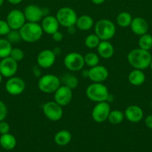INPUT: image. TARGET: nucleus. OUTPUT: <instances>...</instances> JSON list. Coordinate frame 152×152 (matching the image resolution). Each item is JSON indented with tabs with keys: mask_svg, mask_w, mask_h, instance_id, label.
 Returning <instances> with one entry per match:
<instances>
[{
	"mask_svg": "<svg viewBox=\"0 0 152 152\" xmlns=\"http://www.w3.org/2000/svg\"><path fill=\"white\" fill-rule=\"evenodd\" d=\"M129 65L134 69L145 70L150 66L152 56L149 50L138 48L131 50L127 56Z\"/></svg>",
	"mask_w": 152,
	"mask_h": 152,
	"instance_id": "1",
	"label": "nucleus"
},
{
	"mask_svg": "<svg viewBox=\"0 0 152 152\" xmlns=\"http://www.w3.org/2000/svg\"><path fill=\"white\" fill-rule=\"evenodd\" d=\"M19 31L22 41L28 43H34L39 41L44 33L40 24L28 22H27Z\"/></svg>",
	"mask_w": 152,
	"mask_h": 152,
	"instance_id": "2",
	"label": "nucleus"
},
{
	"mask_svg": "<svg viewBox=\"0 0 152 152\" xmlns=\"http://www.w3.org/2000/svg\"><path fill=\"white\" fill-rule=\"evenodd\" d=\"M86 96L94 102H105L108 99L110 92L103 83H92L86 89Z\"/></svg>",
	"mask_w": 152,
	"mask_h": 152,
	"instance_id": "3",
	"label": "nucleus"
},
{
	"mask_svg": "<svg viewBox=\"0 0 152 152\" xmlns=\"http://www.w3.org/2000/svg\"><path fill=\"white\" fill-rule=\"evenodd\" d=\"M95 34L101 40L109 41L113 38L116 32L115 24L110 19H102L96 22L94 25Z\"/></svg>",
	"mask_w": 152,
	"mask_h": 152,
	"instance_id": "4",
	"label": "nucleus"
},
{
	"mask_svg": "<svg viewBox=\"0 0 152 152\" xmlns=\"http://www.w3.org/2000/svg\"><path fill=\"white\" fill-rule=\"evenodd\" d=\"M61 86V79L52 74L41 76L37 83L39 90L45 94H54Z\"/></svg>",
	"mask_w": 152,
	"mask_h": 152,
	"instance_id": "5",
	"label": "nucleus"
},
{
	"mask_svg": "<svg viewBox=\"0 0 152 152\" xmlns=\"http://www.w3.org/2000/svg\"><path fill=\"white\" fill-rule=\"evenodd\" d=\"M55 16L60 25L66 28L75 26L78 17L75 10L69 7H63L60 8L57 11Z\"/></svg>",
	"mask_w": 152,
	"mask_h": 152,
	"instance_id": "6",
	"label": "nucleus"
},
{
	"mask_svg": "<svg viewBox=\"0 0 152 152\" xmlns=\"http://www.w3.org/2000/svg\"><path fill=\"white\" fill-rule=\"evenodd\" d=\"M64 66L72 72L81 71L85 65L83 56L78 52H71L66 55L63 59Z\"/></svg>",
	"mask_w": 152,
	"mask_h": 152,
	"instance_id": "7",
	"label": "nucleus"
},
{
	"mask_svg": "<svg viewBox=\"0 0 152 152\" xmlns=\"http://www.w3.org/2000/svg\"><path fill=\"white\" fill-rule=\"evenodd\" d=\"M43 112L45 117L51 121H59L63 116V107L55 100L46 102L43 106Z\"/></svg>",
	"mask_w": 152,
	"mask_h": 152,
	"instance_id": "8",
	"label": "nucleus"
},
{
	"mask_svg": "<svg viewBox=\"0 0 152 152\" xmlns=\"http://www.w3.org/2000/svg\"><path fill=\"white\" fill-rule=\"evenodd\" d=\"M110 111L111 108L108 102L105 101V102H97L96 105L92 108L91 113L92 120L98 123H104L108 119Z\"/></svg>",
	"mask_w": 152,
	"mask_h": 152,
	"instance_id": "9",
	"label": "nucleus"
},
{
	"mask_svg": "<svg viewBox=\"0 0 152 152\" xmlns=\"http://www.w3.org/2000/svg\"><path fill=\"white\" fill-rule=\"evenodd\" d=\"M6 91L12 96H18L22 94L25 89V83L22 78L19 77H10L5 83Z\"/></svg>",
	"mask_w": 152,
	"mask_h": 152,
	"instance_id": "10",
	"label": "nucleus"
},
{
	"mask_svg": "<svg viewBox=\"0 0 152 152\" xmlns=\"http://www.w3.org/2000/svg\"><path fill=\"white\" fill-rule=\"evenodd\" d=\"M6 21L11 30H19L27 22L23 11L19 9L10 10L7 13Z\"/></svg>",
	"mask_w": 152,
	"mask_h": 152,
	"instance_id": "11",
	"label": "nucleus"
},
{
	"mask_svg": "<svg viewBox=\"0 0 152 152\" xmlns=\"http://www.w3.org/2000/svg\"><path fill=\"white\" fill-rule=\"evenodd\" d=\"M18 71V62L10 56L3 58L0 61V73L3 77L10 78L16 75Z\"/></svg>",
	"mask_w": 152,
	"mask_h": 152,
	"instance_id": "12",
	"label": "nucleus"
},
{
	"mask_svg": "<svg viewBox=\"0 0 152 152\" xmlns=\"http://www.w3.org/2000/svg\"><path fill=\"white\" fill-rule=\"evenodd\" d=\"M72 96V90L63 85H61L58 90L54 93V99L57 103L62 107L68 105L71 102Z\"/></svg>",
	"mask_w": 152,
	"mask_h": 152,
	"instance_id": "13",
	"label": "nucleus"
},
{
	"mask_svg": "<svg viewBox=\"0 0 152 152\" xmlns=\"http://www.w3.org/2000/svg\"><path fill=\"white\" fill-rule=\"evenodd\" d=\"M56 60V55L50 49H44L37 56V64L41 68L46 69L53 66Z\"/></svg>",
	"mask_w": 152,
	"mask_h": 152,
	"instance_id": "14",
	"label": "nucleus"
},
{
	"mask_svg": "<svg viewBox=\"0 0 152 152\" xmlns=\"http://www.w3.org/2000/svg\"><path fill=\"white\" fill-rule=\"evenodd\" d=\"M109 77V71L104 65H98L88 70V78L92 83H104Z\"/></svg>",
	"mask_w": 152,
	"mask_h": 152,
	"instance_id": "15",
	"label": "nucleus"
},
{
	"mask_svg": "<svg viewBox=\"0 0 152 152\" xmlns=\"http://www.w3.org/2000/svg\"><path fill=\"white\" fill-rule=\"evenodd\" d=\"M24 15L25 19L28 22L39 23L43 19V9L37 4H28L24 8Z\"/></svg>",
	"mask_w": 152,
	"mask_h": 152,
	"instance_id": "16",
	"label": "nucleus"
},
{
	"mask_svg": "<svg viewBox=\"0 0 152 152\" xmlns=\"http://www.w3.org/2000/svg\"><path fill=\"white\" fill-rule=\"evenodd\" d=\"M40 25L43 28V32L46 33L49 35H52L54 33L59 31L60 24L55 16L48 15V16L43 17Z\"/></svg>",
	"mask_w": 152,
	"mask_h": 152,
	"instance_id": "17",
	"label": "nucleus"
},
{
	"mask_svg": "<svg viewBox=\"0 0 152 152\" xmlns=\"http://www.w3.org/2000/svg\"><path fill=\"white\" fill-rule=\"evenodd\" d=\"M124 114H125V118L133 123H139L144 117L143 110L139 105H131L127 107Z\"/></svg>",
	"mask_w": 152,
	"mask_h": 152,
	"instance_id": "18",
	"label": "nucleus"
},
{
	"mask_svg": "<svg viewBox=\"0 0 152 152\" xmlns=\"http://www.w3.org/2000/svg\"><path fill=\"white\" fill-rule=\"evenodd\" d=\"M130 27L132 32L139 37L143 34H147L149 29V25L147 21L139 16L133 18Z\"/></svg>",
	"mask_w": 152,
	"mask_h": 152,
	"instance_id": "19",
	"label": "nucleus"
},
{
	"mask_svg": "<svg viewBox=\"0 0 152 152\" xmlns=\"http://www.w3.org/2000/svg\"><path fill=\"white\" fill-rule=\"evenodd\" d=\"M96 49L98 56L103 59H108L114 54V47L107 40H101Z\"/></svg>",
	"mask_w": 152,
	"mask_h": 152,
	"instance_id": "20",
	"label": "nucleus"
},
{
	"mask_svg": "<svg viewBox=\"0 0 152 152\" xmlns=\"http://www.w3.org/2000/svg\"><path fill=\"white\" fill-rule=\"evenodd\" d=\"M145 74L142 70L134 69L129 73L128 80L130 84L134 86H140L145 82Z\"/></svg>",
	"mask_w": 152,
	"mask_h": 152,
	"instance_id": "21",
	"label": "nucleus"
},
{
	"mask_svg": "<svg viewBox=\"0 0 152 152\" xmlns=\"http://www.w3.org/2000/svg\"><path fill=\"white\" fill-rule=\"evenodd\" d=\"M94 20L89 15H82L77 17L75 27L80 31H87L94 27Z\"/></svg>",
	"mask_w": 152,
	"mask_h": 152,
	"instance_id": "22",
	"label": "nucleus"
},
{
	"mask_svg": "<svg viewBox=\"0 0 152 152\" xmlns=\"http://www.w3.org/2000/svg\"><path fill=\"white\" fill-rule=\"evenodd\" d=\"M54 140L58 145L65 146L71 142L72 134L69 131L61 130L55 134Z\"/></svg>",
	"mask_w": 152,
	"mask_h": 152,
	"instance_id": "23",
	"label": "nucleus"
},
{
	"mask_svg": "<svg viewBox=\"0 0 152 152\" xmlns=\"http://www.w3.org/2000/svg\"><path fill=\"white\" fill-rule=\"evenodd\" d=\"M0 145L5 150H12L16 147V139L10 133L1 134L0 137Z\"/></svg>",
	"mask_w": 152,
	"mask_h": 152,
	"instance_id": "24",
	"label": "nucleus"
},
{
	"mask_svg": "<svg viewBox=\"0 0 152 152\" xmlns=\"http://www.w3.org/2000/svg\"><path fill=\"white\" fill-rule=\"evenodd\" d=\"M61 85L69 88L72 90L76 88L77 87V86H78L79 83L78 79H77L75 76L71 74H63V77H61Z\"/></svg>",
	"mask_w": 152,
	"mask_h": 152,
	"instance_id": "25",
	"label": "nucleus"
},
{
	"mask_svg": "<svg viewBox=\"0 0 152 152\" xmlns=\"http://www.w3.org/2000/svg\"><path fill=\"white\" fill-rule=\"evenodd\" d=\"M133 17L128 12H121L116 16V23L121 28H128L131 25Z\"/></svg>",
	"mask_w": 152,
	"mask_h": 152,
	"instance_id": "26",
	"label": "nucleus"
},
{
	"mask_svg": "<svg viewBox=\"0 0 152 152\" xmlns=\"http://www.w3.org/2000/svg\"><path fill=\"white\" fill-rule=\"evenodd\" d=\"M125 114L120 110H111L107 120L112 125H119L122 123L125 119Z\"/></svg>",
	"mask_w": 152,
	"mask_h": 152,
	"instance_id": "27",
	"label": "nucleus"
},
{
	"mask_svg": "<svg viewBox=\"0 0 152 152\" xmlns=\"http://www.w3.org/2000/svg\"><path fill=\"white\" fill-rule=\"evenodd\" d=\"M12 48V44L7 39L0 38V59L10 56Z\"/></svg>",
	"mask_w": 152,
	"mask_h": 152,
	"instance_id": "28",
	"label": "nucleus"
},
{
	"mask_svg": "<svg viewBox=\"0 0 152 152\" xmlns=\"http://www.w3.org/2000/svg\"><path fill=\"white\" fill-rule=\"evenodd\" d=\"M139 48L143 50H150L152 48V36L149 34L140 36L138 41Z\"/></svg>",
	"mask_w": 152,
	"mask_h": 152,
	"instance_id": "29",
	"label": "nucleus"
},
{
	"mask_svg": "<svg viewBox=\"0 0 152 152\" xmlns=\"http://www.w3.org/2000/svg\"><path fill=\"white\" fill-rule=\"evenodd\" d=\"M83 59H84L85 65L89 66V68L99 65L100 56H98V53L89 52L83 56Z\"/></svg>",
	"mask_w": 152,
	"mask_h": 152,
	"instance_id": "30",
	"label": "nucleus"
},
{
	"mask_svg": "<svg viewBox=\"0 0 152 152\" xmlns=\"http://www.w3.org/2000/svg\"><path fill=\"white\" fill-rule=\"evenodd\" d=\"M101 41V40L100 39L99 37L96 34H91L85 38L84 44L87 48L95 49L97 48V47H98V45H99Z\"/></svg>",
	"mask_w": 152,
	"mask_h": 152,
	"instance_id": "31",
	"label": "nucleus"
},
{
	"mask_svg": "<svg viewBox=\"0 0 152 152\" xmlns=\"http://www.w3.org/2000/svg\"><path fill=\"white\" fill-rule=\"evenodd\" d=\"M7 39L10 42L11 44L18 43L22 40L20 33L19 30H10V32L6 36Z\"/></svg>",
	"mask_w": 152,
	"mask_h": 152,
	"instance_id": "32",
	"label": "nucleus"
},
{
	"mask_svg": "<svg viewBox=\"0 0 152 152\" xmlns=\"http://www.w3.org/2000/svg\"><path fill=\"white\" fill-rule=\"evenodd\" d=\"M9 56H10L12 59H14L15 61L18 62H20L24 59L25 54H24V51L22 49L19 48H13Z\"/></svg>",
	"mask_w": 152,
	"mask_h": 152,
	"instance_id": "33",
	"label": "nucleus"
},
{
	"mask_svg": "<svg viewBox=\"0 0 152 152\" xmlns=\"http://www.w3.org/2000/svg\"><path fill=\"white\" fill-rule=\"evenodd\" d=\"M10 30L11 29L7 24V21L0 19V36L1 37L7 36V34L10 32Z\"/></svg>",
	"mask_w": 152,
	"mask_h": 152,
	"instance_id": "34",
	"label": "nucleus"
},
{
	"mask_svg": "<svg viewBox=\"0 0 152 152\" xmlns=\"http://www.w3.org/2000/svg\"><path fill=\"white\" fill-rule=\"evenodd\" d=\"M7 107L4 102L0 100V122L4 120L7 115Z\"/></svg>",
	"mask_w": 152,
	"mask_h": 152,
	"instance_id": "35",
	"label": "nucleus"
},
{
	"mask_svg": "<svg viewBox=\"0 0 152 152\" xmlns=\"http://www.w3.org/2000/svg\"><path fill=\"white\" fill-rule=\"evenodd\" d=\"M10 125L8 123L5 122L4 120L0 122V134H7L10 132Z\"/></svg>",
	"mask_w": 152,
	"mask_h": 152,
	"instance_id": "36",
	"label": "nucleus"
},
{
	"mask_svg": "<svg viewBox=\"0 0 152 152\" xmlns=\"http://www.w3.org/2000/svg\"><path fill=\"white\" fill-rule=\"evenodd\" d=\"M52 37L55 42H62V40L63 39V33L61 32L60 31H58L55 33H54L52 35Z\"/></svg>",
	"mask_w": 152,
	"mask_h": 152,
	"instance_id": "37",
	"label": "nucleus"
},
{
	"mask_svg": "<svg viewBox=\"0 0 152 152\" xmlns=\"http://www.w3.org/2000/svg\"><path fill=\"white\" fill-rule=\"evenodd\" d=\"M33 74H34V75L35 76V77H39L40 78V77H41V68H40V66H38V65H36V66H34L33 67Z\"/></svg>",
	"mask_w": 152,
	"mask_h": 152,
	"instance_id": "38",
	"label": "nucleus"
},
{
	"mask_svg": "<svg viewBox=\"0 0 152 152\" xmlns=\"http://www.w3.org/2000/svg\"><path fill=\"white\" fill-rule=\"evenodd\" d=\"M145 124L148 129H152V114L147 116L145 119Z\"/></svg>",
	"mask_w": 152,
	"mask_h": 152,
	"instance_id": "39",
	"label": "nucleus"
},
{
	"mask_svg": "<svg viewBox=\"0 0 152 152\" xmlns=\"http://www.w3.org/2000/svg\"><path fill=\"white\" fill-rule=\"evenodd\" d=\"M22 1H23V0H7V1H8L10 4H13V5H16V4H20Z\"/></svg>",
	"mask_w": 152,
	"mask_h": 152,
	"instance_id": "40",
	"label": "nucleus"
},
{
	"mask_svg": "<svg viewBox=\"0 0 152 152\" xmlns=\"http://www.w3.org/2000/svg\"><path fill=\"white\" fill-rule=\"evenodd\" d=\"M67 32L70 34H74L75 32V26H71L69 28H67Z\"/></svg>",
	"mask_w": 152,
	"mask_h": 152,
	"instance_id": "41",
	"label": "nucleus"
},
{
	"mask_svg": "<svg viewBox=\"0 0 152 152\" xmlns=\"http://www.w3.org/2000/svg\"><path fill=\"white\" fill-rule=\"evenodd\" d=\"M52 50H53L54 53L56 55V56H58V55H60L61 53V48H59V47L55 48H54Z\"/></svg>",
	"mask_w": 152,
	"mask_h": 152,
	"instance_id": "42",
	"label": "nucleus"
},
{
	"mask_svg": "<svg viewBox=\"0 0 152 152\" xmlns=\"http://www.w3.org/2000/svg\"><path fill=\"white\" fill-rule=\"evenodd\" d=\"M91 1H92V2L93 3V4L98 5V4H103V3H104V1H105V0H91Z\"/></svg>",
	"mask_w": 152,
	"mask_h": 152,
	"instance_id": "43",
	"label": "nucleus"
},
{
	"mask_svg": "<svg viewBox=\"0 0 152 152\" xmlns=\"http://www.w3.org/2000/svg\"><path fill=\"white\" fill-rule=\"evenodd\" d=\"M81 75L85 78H88V70H83L81 72Z\"/></svg>",
	"mask_w": 152,
	"mask_h": 152,
	"instance_id": "44",
	"label": "nucleus"
},
{
	"mask_svg": "<svg viewBox=\"0 0 152 152\" xmlns=\"http://www.w3.org/2000/svg\"><path fill=\"white\" fill-rule=\"evenodd\" d=\"M4 0H0V7H1V6L3 5V4H4Z\"/></svg>",
	"mask_w": 152,
	"mask_h": 152,
	"instance_id": "45",
	"label": "nucleus"
},
{
	"mask_svg": "<svg viewBox=\"0 0 152 152\" xmlns=\"http://www.w3.org/2000/svg\"><path fill=\"white\" fill-rule=\"evenodd\" d=\"M2 79H3L2 75H1V73H0V84H1V82H2Z\"/></svg>",
	"mask_w": 152,
	"mask_h": 152,
	"instance_id": "46",
	"label": "nucleus"
},
{
	"mask_svg": "<svg viewBox=\"0 0 152 152\" xmlns=\"http://www.w3.org/2000/svg\"><path fill=\"white\" fill-rule=\"evenodd\" d=\"M151 68V70L152 71V60H151V64H150V66H149Z\"/></svg>",
	"mask_w": 152,
	"mask_h": 152,
	"instance_id": "47",
	"label": "nucleus"
}]
</instances>
